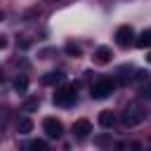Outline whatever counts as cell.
I'll return each instance as SVG.
<instances>
[{
    "instance_id": "obj_13",
    "label": "cell",
    "mask_w": 151,
    "mask_h": 151,
    "mask_svg": "<svg viewBox=\"0 0 151 151\" xmlns=\"http://www.w3.org/2000/svg\"><path fill=\"white\" fill-rule=\"evenodd\" d=\"M149 42H151V31H142V35L137 38V45L139 47H149Z\"/></svg>"
},
{
    "instance_id": "obj_5",
    "label": "cell",
    "mask_w": 151,
    "mask_h": 151,
    "mask_svg": "<svg viewBox=\"0 0 151 151\" xmlns=\"http://www.w3.org/2000/svg\"><path fill=\"white\" fill-rule=\"evenodd\" d=\"M116 42H118L120 47H130V45L134 42V31H132V26H120V28L116 31Z\"/></svg>"
},
{
    "instance_id": "obj_2",
    "label": "cell",
    "mask_w": 151,
    "mask_h": 151,
    "mask_svg": "<svg viewBox=\"0 0 151 151\" xmlns=\"http://www.w3.org/2000/svg\"><path fill=\"white\" fill-rule=\"evenodd\" d=\"M76 97H78V94H76V85H64L61 90H57V94H54V104L68 109V106L76 104Z\"/></svg>"
},
{
    "instance_id": "obj_3",
    "label": "cell",
    "mask_w": 151,
    "mask_h": 151,
    "mask_svg": "<svg viewBox=\"0 0 151 151\" xmlns=\"http://www.w3.org/2000/svg\"><path fill=\"white\" fill-rule=\"evenodd\" d=\"M113 90H116V83L109 80V78H104V80H97V83L92 85L90 94H92V99H106V97L113 94Z\"/></svg>"
},
{
    "instance_id": "obj_17",
    "label": "cell",
    "mask_w": 151,
    "mask_h": 151,
    "mask_svg": "<svg viewBox=\"0 0 151 151\" xmlns=\"http://www.w3.org/2000/svg\"><path fill=\"white\" fill-rule=\"evenodd\" d=\"M66 50H68V52H71V54H80V47H76V45H68V47H66Z\"/></svg>"
},
{
    "instance_id": "obj_18",
    "label": "cell",
    "mask_w": 151,
    "mask_h": 151,
    "mask_svg": "<svg viewBox=\"0 0 151 151\" xmlns=\"http://www.w3.org/2000/svg\"><path fill=\"white\" fill-rule=\"evenodd\" d=\"M5 47H7V38H5V35H0V50H5Z\"/></svg>"
},
{
    "instance_id": "obj_15",
    "label": "cell",
    "mask_w": 151,
    "mask_h": 151,
    "mask_svg": "<svg viewBox=\"0 0 151 151\" xmlns=\"http://www.w3.org/2000/svg\"><path fill=\"white\" fill-rule=\"evenodd\" d=\"M94 144H97V146H106V144H111V137H109V134H101V137L94 139Z\"/></svg>"
},
{
    "instance_id": "obj_19",
    "label": "cell",
    "mask_w": 151,
    "mask_h": 151,
    "mask_svg": "<svg viewBox=\"0 0 151 151\" xmlns=\"http://www.w3.org/2000/svg\"><path fill=\"white\" fill-rule=\"evenodd\" d=\"M2 83H5V76H2V73H0V85H2Z\"/></svg>"
},
{
    "instance_id": "obj_11",
    "label": "cell",
    "mask_w": 151,
    "mask_h": 151,
    "mask_svg": "<svg viewBox=\"0 0 151 151\" xmlns=\"http://www.w3.org/2000/svg\"><path fill=\"white\" fill-rule=\"evenodd\" d=\"M17 130H19V134H28V132L33 130V120H31V118H19Z\"/></svg>"
},
{
    "instance_id": "obj_16",
    "label": "cell",
    "mask_w": 151,
    "mask_h": 151,
    "mask_svg": "<svg viewBox=\"0 0 151 151\" xmlns=\"http://www.w3.org/2000/svg\"><path fill=\"white\" fill-rule=\"evenodd\" d=\"M5 127H7V113H5V111H0V134L5 132Z\"/></svg>"
},
{
    "instance_id": "obj_14",
    "label": "cell",
    "mask_w": 151,
    "mask_h": 151,
    "mask_svg": "<svg viewBox=\"0 0 151 151\" xmlns=\"http://www.w3.org/2000/svg\"><path fill=\"white\" fill-rule=\"evenodd\" d=\"M26 149H33V151H42V149H47V144H45L42 139H33V142H28V144H26Z\"/></svg>"
},
{
    "instance_id": "obj_6",
    "label": "cell",
    "mask_w": 151,
    "mask_h": 151,
    "mask_svg": "<svg viewBox=\"0 0 151 151\" xmlns=\"http://www.w3.org/2000/svg\"><path fill=\"white\" fill-rule=\"evenodd\" d=\"M90 132H92L90 120H76V123H73V137H76V139H87Z\"/></svg>"
},
{
    "instance_id": "obj_4",
    "label": "cell",
    "mask_w": 151,
    "mask_h": 151,
    "mask_svg": "<svg viewBox=\"0 0 151 151\" xmlns=\"http://www.w3.org/2000/svg\"><path fill=\"white\" fill-rule=\"evenodd\" d=\"M42 132L50 137V139H59L61 134H64V125H61V120H57V118H45L42 120Z\"/></svg>"
},
{
    "instance_id": "obj_9",
    "label": "cell",
    "mask_w": 151,
    "mask_h": 151,
    "mask_svg": "<svg viewBox=\"0 0 151 151\" xmlns=\"http://www.w3.org/2000/svg\"><path fill=\"white\" fill-rule=\"evenodd\" d=\"M42 83H45V85H59V83H64V73H61V71H50V73L42 78Z\"/></svg>"
},
{
    "instance_id": "obj_8",
    "label": "cell",
    "mask_w": 151,
    "mask_h": 151,
    "mask_svg": "<svg viewBox=\"0 0 151 151\" xmlns=\"http://www.w3.org/2000/svg\"><path fill=\"white\" fill-rule=\"evenodd\" d=\"M92 59H94V64H109L111 61V50L109 47H99Z\"/></svg>"
},
{
    "instance_id": "obj_20",
    "label": "cell",
    "mask_w": 151,
    "mask_h": 151,
    "mask_svg": "<svg viewBox=\"0 0 151 151\" xmlns=\"http://www.w3.org/2000/svg\"><path fill=\"white\" fill-rule=\"evenodd\" d=\"M0 21H2V12H0Z\"/></svg>"
},
{
    "instance_id": "obj_12",
    "label": "cell",
    "mask_w": 151,
    "mask_h": 151,
    "mask_svg": "<svg viewBox=\"0 0 151 151\" xmlns=\"http://www.w3.org/2000/svg\"><path fill=\"white\" fill-rule=\"evenodd\" d=\"M38 106H40V99H38V97H31V99L24 101L21 109H24V111H38Z\"/></svg>"
},
{
    "instance_id": "obj_10",
    "label": "cell",
    "mask_w": 151,
    "mask_h": 151,
    "mask_svg": "<svg viewBox=\"0 0 151 151\" xmlns=\"http://www.w3.org/2000/svg\"><path fill=\"white\" fill-rule=\"evenodd\" d=\"M14 90H17L19 94H24V92L28 90V78H26V76H17V78H14Z\"/></svg>"
},
{
    "instance_id": "obj_7",
    "label": "cell",
    "mask_w": 151,
    "mask_h": 151,
    "mask_svg": "<svg viewBox=\"0 0 151 151\" xmlns=\"http://www.w3.org/2000/svg\"><path fill=\"white\" fill-rule=\"evenodd\" d=\"M97 120H99L101 127H113V125H116V113H113V111H101Z\"/></svg>"
},
{
    "instance_id": "obj_1",
    "label": "cell",
    "mask_w": 151,
    "mask_h": 151,
    "mask_svg": "<svg viewBox=\"0 0 151 151\" xmlns=\"http://www.w3.org/2000/svg\"><path fill=\"white\" fill-rule=\"evenodd\" d=\"M146 118H149V111H146V106H144L142 101H132V104H127L125 111H123V125H125V127H137V125H142Z\"/></svg>"
}]
</instances>
